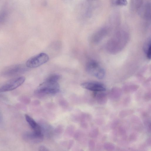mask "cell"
<instances>
[{
    "label": "cell",
    "instance_id": "9",
    "mask_svg": "<svg viewBox=\"0 0 151 151\" xmlns=\"http://www.w3.org/2000/svg\"><path fill=\"white\" fill-rule=\"evenodd\" d=\"M25 116L27 122L32 129L33 132L38 133H42L40 127L32 118L27 114H25Z\"/></svg>",
    "mask_w": 151,
    "mask_h": 151
},
{
    "label": "cell",
    "instance_id": "4",
    "mask_svg": "<svg viewBox=\"0 0 151 151\" xmlns=\"http://www.w3.org/2000/svg\"><path fill=\"white\" fill-rule=\"evenodd\" d=\"M86 70L89 74L99 79L103 78L105 75L104 69L94 61H91L87 63Z\"/></svg>",
    "mask_w": 151,
    "mask_h": 151
},
{
    "label": "cell",
    "instance_id": "6",
    "mask_svg": "<svg viewBox=\"0 0 151 151\" xmlns=\"http://www.w3.org/2000/svg\"><path fill=\"white\" fill-rule=\"evenodd\" d=\"M140 17L146 20L151 18V4L148 1H144L137 11Z\"/></svg>",
    "mask_w": 151,
    "mask_h": 151
},
{
    "label": "cell",
    "instance_id": "10",
    "mask_svg": "<svg viewBox=\"0 0 151 151\" xmlns=\"http://www.w3.org/2000/svg\"><path fill=\"white\" fill-rule=\"evenodd\" d=\"M144 2V0H131L130 8L133 11H137Z\"/></svg>",
    "mask_w": 151,
    "mask_h": 151
},
{
    "label": "cell",
    "instance_id": "7",
    "mask_svg": "<svg viewBox=\"0 0 151 151\" xmlns=\"http://www.w3.org/2000/svg\"><path fill=\"white\" fill-rule=\"evenodd\" d=\"M81 86L84 88L95 92H102L106 90L104 85L96 82H85L81 84Z\"/></svg>",
    "mask_w": 151,
    "mask_h": 151
},
{
    "label": "cell",
    "instance_id": "12",
    "mask_svg": "<svg viewBox=\"0 0 151 151\" xmlns=\"http://www.w3.org/2000/svg\"><path fill=\"white\" fill-rule=\"evenodd\" d=\"M60 78V76L59 75L56 74H53L49 76L46 79L51 81L58 82Z\"/></svg>",
    "mask_w": 151,
    "mask_h": 151
},
{
    "label": "cell",
    "instance_id": "11",
    "mask_svg": "<svg viewBox=\"0 0 151 151\" xmlns=\"http://www.w3.org/2000/svg\"><path fill=\"white\" fill-rule=\"evenodd\" d=\"M111 4L115 6H125L127 4V0H110Z\"/></svg>",
    "mask_w": 151,
    "mask_h": 151
},
{
    "label": "cell",
    "instance_id": "1",
    "mask_svg": "<svg viewBox=\"0 0 151 151\" xmlns=\"http://www.w3.org/2000/svg\"><path fill=\"white\" fill-rule=\"evenodd\" d=\"M60 90V86L58 82L46 79L40 84L35 90V93L37 94H55Z\"/></svg>",
    "mask_w": 151,
    "mask_h": 151
},
{
    "label": "cell",
    "instance_id": "8",
    "mask_svg": "<svg viewBox=\"0 0 151 151\" xmlns=\"http://www.w3.org/2000/svg\"><path fill=\"white\" fill-rule=\"evenodd\" d=\"M24 139L27 141L34 143H37L41 142L43 139L42 134H39L34 132L27 133L24 135Z\"/></svg>",
    "mask_w": 151,
    "mask_h": 151
},
{
    "label": "cell",
    "instance_id": "5",
    "mask_svg": "<svg viewBox=\"0 0 151 151\" xmlns=\"http://www.w3.org/2000/svg\"><path fill=\"white\" fill-rule=\"evenodd\" d=\"M49 60L47 54L40 53L29 58L26 62V66L30 68H37L47 62Z\"/></svg>",
    "mask_w": 151,
    "mask_h": 151
},
{
    "label": "cell",
    "instance_id": "2",
    "mask_svg": "<svg viewBox=\"0 0 151 151\" xmlns=\"http://www.w3.org/2000/svg\"><path fill=\"white\" fill-rule=\"evenodd\" d=\"M27 68L26 66L22 64L11 65L4 68L1 72V74L9 77L17 76L26 71Z\"/></svg>",
    "mask_w": 151,
    "mask_h": 151
},
{
    "label": "cell",
    "instance_id": "14",
    "mask_svg": "<svg viewBox=\"0 0 151 151\" xmlns=\"http://www.w3.org/2000/svg\"><path fill=\"white\" fill-rule=\"evenodd\" d=\"M39 149H40L39 150H48L46 149V147L44 146H41Z\"/></svg>",
    "mask_w": 151,
    "mask_h": 151
},
{
    "label": "cell",
    "instance_id": "13",
    "mask_svg": "<svg viewBox=\"0 0 151 151\" xmlns=\"http://www.w3.org/2000/svg\"><path fill=\"white\" fill-rule=\"evenodd\" d=\"M147 50H146V53L147 54V58L150 59L151 58V44L150 42L147 45Z\"/></svg>",
    "mask_w": 151,
    "mask_h": 151
},
{
    "label": "cell",
    "instance_id": "3",
    "mask_svg": "<svg viewBox=\"0 0 151 151\" xmlns=\"http://www.w3.org/2000/svg\"><path fill=\"white\" fill-rule=\"evenodd\" d=\"M24 76H17L9 80L0 86V93L14 90L22 85L24 82Z\"/></svg>",
    "mask_w": 151,
    "mask_h": 151
}]
</instances>
